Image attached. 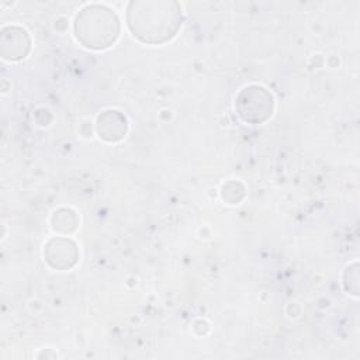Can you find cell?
<instances>
[{
  "label": "cell",
  "instance_id": "2",
  "mask_svg": "<svg viewBox=\"0 0 360 360\" xmlns=\"http://www.w3.org/2000/svg\"><path fill=\"white\" fill-rule=\"evenodd\" d=\"M75 32L87 48L103 49L110 46L118 35V20L104 7H87L76 17Z\"/></svg>",
  "mask_w": 360,
  "mask_h": 360
},
{
  "label": "cell",
  "instance_id": "1",
  "mask_svg": "<svg viewBox=\"0 0 360 360\" xmlns=\"http://www.w3.org/2000/svg\"><path fill=\"white\" fill-rule=\"evenodd\" d=\"M128 25L138 39L160 44L172 38L180 25V11L174 3H132Z\"/></svg>",
  "mask_w": 360,
  "mask_h": 360
}]
</instances>
